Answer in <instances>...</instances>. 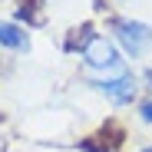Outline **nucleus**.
Wrapping results in <instances>:
<instances>
[{
  "label": "nucleus",
  "mask_w": 152,
  "mask_h": 152,
  "mask_svg": "<svg viewBox=\"0 0 152 152\" xmlns=\"http://www.w3.org/2000/svg\"><path fill=\"white\" fill-rule=\"evenodd\" d=\"M116 37L129 56H142L152 46V27H145L139 20H116Z\"/></svg>",
  "instance_id": "1"
},
{
  "label": "nucleus",
  "mask_w": 152,
  "mask_h": 152,
  "mask_svg": "<svg viewBox=\"0 0 152 152\" xmlns=\"http://www.w3.org/2000/svg\"><path fill=\"white\" fill-rule=\"evenodd\" d=\"M83 56H86L89 69H106V73L122 76V66H119V56H116V46H113L106 37H93L89 46L83 50Z\"/></svg>",
  "instance_id": "2"
},
{
  "label": "nucleus",
  "mask_w": 152,
  "mask_h": 152,
  "mask_svg": "<svg viewBox=\"0 0 152 152\" xmlns=\"http://www.w3.org/2000/svg\"><path fill=\"white\" fill-rule=\"evenodd\" d=\"M99 89H103L113 103H132V96H136V83H132V76L129 73H122V76H116V80H103L99 83Z\"/></svg>",
  "instance_id": "3"
},
{
  "label": "nucleus",
  "mask_w": 152,
  "mask_h": 152,
  "mask_svg": "<svg viewBox=\"0 0 152 152\" xmlns=\"http://www.w3.org/2000/svg\"><path fill=\"white\" fill-rule=\"evenodd\" d=\"M0 43L10 46V50H17V53H27V50H30L27 30H20L17 23H0Z\"/></svg>",
  "instance_id": "4"
},
{
  "label": "nucleus",
  "mask_w": 152,
  "mask_h": 152,
  "mask_svg": "<svg viewBox=\"0 0 152 152\" xmlns=\"http://www.w3.org/2000/svg\"><path fill=\"white\" fill-rule=\"evenodd\" d=\"M89 40H93V23H80V27H73V30H69V37H66L63 50H66V53L86 50V46H89Z\"/></svg>",
  "instance_id": "5"
},
{
  "label": "nucleus",
  "mask_w": 152,
  "mask_h": 152,
  "mask_svg": "<svg viewBox=\"0 0 152 152\" xmlns=\"http://www.w3.org/2000/svg\"><path fill=\"white\" fill-rule=\"evenodd\" d=\"M17 4H20V10H17V17H20V20H30V23H40V20H43V17L37 13L43 0H17Z\"/></svg>",
  "instance_id": "6"
},
{
  "label": "nucleus",
  "mask_w": 152,
  "mask_h": 152,
  "mask_svg": "<svg viewBox=\"0 0 152 152\" xmlns=\"http://www.w3.org/2000/svg\"><path fill=\"white\" fill-rule=\"evenodd\" d=\"M99 139H109V145H119V142L126 139V132H122V126H119V122L109 119V122L103 126V132H99Z\"/></svg>",
  "instance_id": "7"
},
{
  "label": "nucleus",
  "mask_w": 152,
  "mask_h": 152,
  "mask_svg": "<svg viewBox=\"0 0 152 152\" xmlns=\"http://www.w3.org/2000/svg\"><path fill=\"white\" fill-rule=\"evenodd\" d=\"M142 119L152 122V103H142Z\"/></svg>",
  "instance_id": "8"
},
{
  "label": "nucleus",
  "mask_w": 152,
  "mask_h": 152,
  "mask_svg": "<svg viewBox=\"0 0 152 152\" xmlns=\"http://www.w3.org/2000/svg\"><path fill=\"white\" fill-rule=\"evenodd\" d=\"M93 7L96 10H106V0H93Z\"/></svg>",
  "instance_id": "9"
},
{
  "label": "nucleus",
  "mask_w": 152,
  "mask_h": 152,
  "mask_svg": "<svg viewBox=\"0 0 152 152\" xmlns=\"http://www.w3.org/2000/svg\"><path fill=\"white\" fill-rule=\"evenodd\" d=\"M149 86H152V69H149Z\"/></svg>",
  "instance_id": "10"
},
{
  "label": "nucleus",
  "mask_w": 152,
  "mask_h": 152,
  "mask_svg": "<svg viewBox=\"0 0 152 152\" xmlns=\"http://www.w3.org/2000/svg\"><path fill=\"white\" fill-rule=\"evenodd\" d=\"M142 152H152V145H149V149H142Z\"/></svg>",
  "instance_id": "11"
}]
</instances>
